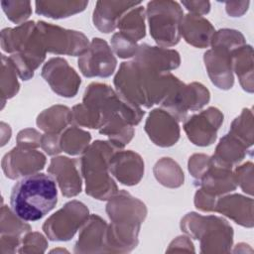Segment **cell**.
Segmentation results:
<instances>
[{"instance_id": "cell-25", "label": "cell", "mask_w": 254, "mask_h": 254, "mask_svg": "<svg viewBox=\"0 0 254 254\" xmlns=\"http://www.w3.org/2000/svg\"><path fill=\"white\" fill-rule=\"evenodd\" d=\"M215 30L204 17L192 13L184 16L181 24V36L185 41L196 48L203 49L210 45Z\"/></svg>"}, {"instance_id": "cell-9", "label": "cell", "mask_w": 254, "mask_h": 254, "mask_svg": "<svg viewBox=\"0 0 254 254\" xmlns=\"http://www.w3.org/2000/svg\"><path fill=\"white\" fill-rule=\"evenodd\" d=\"M88 217L89 210L84 203L70 200L44 222L43 230L53 241H67L83 226Z\"/></svg>"}, {"instance_id": "cell-3", "label": "cell", "mask_w": 254, "mask_h": 254, "mask_svg": "<svg viewBox=\"0 0 254 254\" xmlns=\"http://www.w3.org/2000/svg\"><path fill=\"white\" fill-rule=\"evenodd\" d=\"M106 212L111 221L107 227L106 252L132 251L138 244L140 226L147 215L145 203L121 190L109 199Z\"/></svg>"}, {"instance_id": "cell-12", "label": "cell", "mask_w": 254, "mask_h": 254, "mask_svg": "<svg viewBox=\"0 0 254 254\" xmlns=\"http://www.w3.org/2000/svg\"><path fill=\"white\" fill-rule=\"evenodd\" d=\"M117 65V60L106 41L93 38L87 50L78 59V67L86 77H108Z\"/></svg>"}, {"instance_id": "cell-27", "label": "cell", "mask_w": 254, "mask_h": 254, "mask_svg": "<svg viewBox=\"0 0 254 254\" xmlns=\"http://www.w3.org/2000/svg\"><path fill=\"white\" fill-rule=\"evenodd\" d=\"M72 122V112L64 105H54L37 117V126L49 134H61Z\"/></svg>"}, {"instance_id": "cell-30", "label": "cell", "mask_w": 254, "mask_h": 254, "mask_svg": "<svg viewBox=\"0 0 254 254\" xmlns=\"http://www.w3.org/2000/svg\"><path fill=\"white\" fill-rule=\"evenodd\" d=\"M145 10L140 5L127 11L118 21L117 28L127 38L138 42L146 35L145 29Z\"/></svg>"}, {"instance_id": "cell-36", "label": "cell", "mask_w": 254, "mask_h": 254, "mask_svg": "<svg viewBox=\"0 0 254 254\" xmlns=\"http://www.w3.org/2000/svg\"><path fill=\"white\" fill-rule=\"evenodd\" d=\"M1 6L7 18L15 24H23L31 15L30 1H1Z\"/></svg>"}, {"instance_id": "cell-4", "label": "cell", "mask_w": 254, "mask_h": 254, "mask_svg": "<svg viewBox=\"0 0 254 254\" xmlns=\"http://www.w3.org/2000/svg\"><path fill=\"white\" fill-rule=\"evenodd\" d=\"M58 202L57 182L53 176L35 173L21 178L12 188L10 206L24 221H37Z\"/></svg>"}, {"instance_id": "cell-20", "label": "cell", "mask_w": 254, "mask_h": 254, "mask_svg": "<svg viewBox=\"0 0 254 254\" xmlns=\"http://www.w3.org/2000/svg\"><path fill=\"white\" fill-rule=\"evenodd\" d=\"M194 185L216 198H219L221 194L234 190L237 187L232 170L216 164L211 157L209 167L200 179L194 182Z\"/></svg>"}, {"instance_id": "cell-34", "label": "cell", "mask_w": 254, "mask_h": 254, "mask_svg": "<svg viewBox=\"0 0 254 254\" xmlns=\"http://www.w3.org/2000/svg\"><path fill=\"white\" fill-rule=\"evenodd\" d=\"M253 116L251 109H243L241 114L236 117L229 129L231 135L243 142L248 148L253 145Z\"/></svg>"}, {"instance_id": "cell-28", "label": "cell", "mask_w": 254, "mask_h": 254, "mask_svg": "<svg viewBox=\"0 0 254 254\" xmlns=\"http://www.w3.org/2000/svg\"><path fill=\"white\" fill-rule=\"evenodd\" d=\"M232 70L236 72L242 88L253 92V59L250 45H243L232 52Z\"/></svg>"}, {"instance_id": "cell-18", "label": "cell", "mask_w": 254, "mask_h": 254, "mask_svg": "<svg viewBox=\"0 0 254 254\" xmlns=\"http://www.w3.org/2000/svg\"><path fill=\"white\" fill-rule=\"evenodd\" d=\"M77 161L59 156L51 160L48 172L58 183L63 195L71 197L81 191V179L77 170Z\"/></svg>"}, {"instance_id": "cell-2", "label": "cell", "mask_w": 254, "mask_h": 254, "mask_svg": "<svg viewBox=\"0 0 254 254\" xmlns=\"http://www.w3.org/2000/svg\"><path fill=\"white\" fill-rule=\"evenodd\" d=\"M180 79L170 71L161 72L134 61L121 64L115 77L116 91L137 106L161 104Z\"/></svg>"}, {"instance_id": "cell-5", "label": "cell", "mask_w": 254, "mask_h": 254, "mask_svg": "<svg viewBox=\"0 0 254 254\" xmlns=\"http://www.w3.org/2000/svg\"><path fill=\"white\" fill-rule=\"evenodd\" d=\"M121 149L123 148L110 140H97L83 151L79 164L85 180L86 194L106 200L117 193V186L109 172V161L112 155Z\"/></svg>"}, {"instance_id": "cell-29", "label": "cell", "mask_w": 254, "mask_h": 254, "mask_svg": "<svg viewBox=\"0 0 254 254\" xmlns=\"http://www.w3.org/2000/svg\"><path fill=\"white\" fill-rule=\"evenodd\" d=\"M36 13L53 19H63L81 12L88 1H36Z\"/></svg>"}, {"instance_id": "cell-44", "label": "cell", "mask_w": 254, "mask_h": 254, "mask_svg": "<svg viewBox=\"0 0 254 254\" xmlns=\"http://www.w3.org/2000/svg\"><path fill=\"white\" fill-rule=\"evenodd\" d=\"M182 5L190 13L200 16L207 14L210 10V3L208 1H183Z\"/></svg>"}, {"instance_id": "cell-26", "label": "cell", "mask_w": 254, "mask_h": 254, "mask_svg": "<svg viewBox=\"0 0 254 254\" xmlns=\"http://www.w3.org/2000/svg\"><path fill=\"white\" fill-rule=\"evenodd\" d=\"M247 151L248 147L243 142L227 133L220 139L211 159L220 166L232 169L245 158Z\"/></svg>"}, {"instance_id": "cell-23", "label": "cell", "mask_w": 254, "mask_h": 254, "mask_svg": "<svg viewBox=\"0 0 254 254\" xmlns=\"http://www.w3.org/2000/svg\"><path fill=\"white\" fill-rule=\"evenodd\" d=\"M214 211L219 212L244 227L253 226V199L241 194L219 197Z\"/></svg>"}, {"instance_id": "cell-8", "label": "cell", "mask_w": 254, "mask_h": 254, "mask_svg": "<svg viewBox=\"0 0 254 254\" xmlns=\"http://www.w3.org/2000/svg\"><path fill=\"white\" fill-rule=\"evenodd\" d=\"M150 35L163 48L173 47L180 42L183 9L175 1H151L146 11Z\"/></svg>"}, {"instance_id": "cell-42", "label": "cell", "mask_w": 254, "mask_h": 254, "mask_svg": "<svg viewBox=\"0 0 254 254\" xmlns=\"http://www.w3.org/2000/svg\"><path fill=\"white\" fill-rule=\"evenodd\" d=\"M218 198L208 194L202 190L198 189L194 194V205L201 211H214L215 203Z\"/></svg>"}, {"instance_id": "cell-14", "label": "cell", "mask_w": 254, "mask_h": 254, "mask_svg": "<svg viewBox=\"0 0 254 254\" xmlns=\"http://www.w3.org/2000/svg\"><path fill=\"white\" fill-rule=\"evenodd\" d=\"M41 75L54 92L63 97H73L81 83L76 71L62 58H52L43 66Z\"/></svg>"}, {"instance_id": "cell-13", "label": "cell", "mask_w": 254, "mask_h": 254, "mask_svg": "<svg viewBox=\"0 0 254 254\" xmlns=\"http://www.w3.org/2000/svg\"><path fill=\"white\" fill-rule=\"evenodd\" d=\"M184 121L183 127L190 141L196 146L205 147L215 141L217 131L223 122V114L216 107H208Z\"/></svg>"}, {"instance_id": "cell-22", "label": "cell", "mask_w": 254, "mask_h": 254, "mask_svg": "<svg viewBox=\"0 0 254 254\" xmlns=\"http://www.w3.org/2000/svg\"><path fill=\"white\" fill-rule=\"evenodd\" d=\"M107 223L98 215L88 217L74 245L75 253L106 252Z\"/></svg>"}, {"instance_id": "cell-46", "label": "cell", "mask_w": 254, "mask_h": 254, "mask_svg": "<svg viewBox=\"0 0 254 254\" xmlns=\"http://www.w3.org/2000/svg\"><path fill=\"white\" fill-rule=\"evenodd\" d=\"M242 2H226V12L231 17H239L247 10V8H238Z\"/></svg>"}, {"instance_id": "cell-31", "label": "cell", "mask_w": 254, "mask_h": 254, "mask_svg": "<svg viewBox=\"0 0 254 254\" xmlns=\"http://www.w3.org/2000/svg\"><path fill=\"white\" fill-rule=\"evenodd\" d=\"M157 181L168 188H179L184 184V172L177 162L171 158H162L154 166Z\"/></svg>"}, {"instance_id": "cell-32", "label": "cell", "mask_w": 254, "mask_h": 254, "mask_svg": "<svg viewBox=\"0 0 254 254\" xmlns=\"http://www.w3.org/2000/svg\"><path fill=\"white\" fill-rule=\"evenodd\" d=\"M91 136L88 132L79 129L76 126L65 128L60 137L62 152L69 155H79L89 146Z\"/></svg>"}, {"instance_id": "cell-40", "label": "cell", "mask_w": 254, "mask_h": 254, "mask_svg": "<svg viewBox=\"0 0 254 254\" xmlns=\"http://www.w3.org/2000/svg\"><path fill=\"white\" fill-rule=\"evenodd\" d=\"M210 164V157L204 154H193L189 159V172L194 179V182L198 181L204 174Z\"/></svg>"}, {"instance_id": "cell-17", "label": "cell", "mask_w": 254, "mask_h": 254, "mask_svg": "<svg viewBox=\"0 0 254 254\" xmlns=\"http://www.w3.org/2000/svg\"><path fill=\"white\" fill-rule=\"evenodd\" d=\"M109 172L125 186L137 185L144 175V161L131 150H118L109 161Z\"/></svg>"}, {"instance_id": "cell-11", "label": "cell", "mask_w": 254, "mask_h": 254, "mask_svg": "<svg viewBox=\"0 0 254 254\" xmlns=\"http://www.w3.org/2000/svg\"><path fill=\"white\" fill-rule=\"evenodd\" d=\"M45 50L56 55L81 56L88 48L89 42L78 31L64 29L44 21L36 22Z\"/></svg>"}, {"instance_id": "cell-39", "label": "cell", "mask_w": 254, "mask_h": 254, "mask_svg": "<svg viewBox=\"0 0 254 254\" xmlns=\"http://www.w3.org/2000/svg\"><path fill=\"white\" fill-rule=\"evenodd\" d=\"M236 185L240 186L242 190L250 195L253 193V164L247 162L238 166L234 172Z\"/></svg>"}, {"instance_id": "cell-7", "label": "cell", "mask_w": 254, "mask_h": 254, "mask_svg": "<svg viewBox=\"0 0 254 254\" xmlns=\"http://www.w3.org/2000/svg\"><path fill=\"white\" fill-rule=\"evenodd\" d=\"M181 229L199 240L201 253H226L231 249L233 229L222 217L189 212L181 220Z\"/></svg>"}, {"instance_id": "cell-33", "label": "cell", "mask_w": 254, "mask_h": 254, "mask_svg": "<svg viewBox=\"0 0 254 254\" xmlns=\"http://www.w3.org/2000/svg\"><path fill=\"white\" fill-rule=\"evenodd\" d=\"M2 61V71H1V97L2 107L4 106L5 100L15 96L20 88V84L17 79V70L12 64L9 57L1 55Z\"/></svg>"}, {"instance_id": "cell-16", "label": "cell", "mask_w": 254, "mask_h": 254, "mask_svg": "<svg viewBox=\"0 0 254 254\" xmlns=\"http://www.w3.org/2000/svg\"><path fill=\"white\" fill-rule=\"evenodd\" d=\"M145 131L152 142L160 147H171L180 138L178 120L163 108H156L146 119Z\"/></svg>"}, {"instance_id": "cell-19", "label": "cell", "mask_w": 254, "mask_h": 254, "mask_svg": "<svg viewBox=\"0 0 254 254\" xmlns=\"http://www.w3.org/2000/svg\"><path fill=\"white\" fill-rule=\"evenodd\" d=\"M133 61L143 66L161 72L175 69L179 67L181 64L180 54L176 50L152 47L147 44L138 46Z\"/></svg>"}, {"instance_id": "cell-45", "label": "cell", "mask_w": 254, "mask_h": 254, "mask_svg": "<svg viewBox=\"0 0 254 254\" xmlns=\"http://www.w3.org/2000/svg\"><path fill=\"white\" fill-rule=\"evenodd\" d=\"M174 251H191L194 252L193 245L188 236H179L172 241L167 252Z\"/></svg>"}, {"instance_id": "cell-15", "label": "cell", "mask_w": 254, "mask_h": 254, "mask_svg": "<svg viewBox=\"0 0 254 254\" xmlns=\"http://www.w3.org/2000/svg\"><path fill=\"white\" fill-rule=\"evenodd\" d=\"M45 165L46 156L42 152L18 145L5 154L1 162L3 173L11 180L39 173Z\"/></svg>"}, {"instance_id": "cell-1", "label": "cell", "mask_w": 254, "mask_h": 254, "mask_svg": "<svg viewBox=\"0 0 254 254\" xmlns=\"http://www.w3.org/2000/svg\"><path fill=\"white\" fill-rule=\"evenodd\" d=\"M82 103L99 112V132L121 148L132 140L133 126L141 122L145 113L109 85L99 82H92L86 87Z\"/></svg>"}, {"instance_id": "cell-37", "label": "cell", "mask_w": 254, "mask_h": 254, "mask_svg": "<svg viewBox=\"0 0 254 254\" xmlns=\"http://www.w3.org/2000/svg\"><path fill=\"white\" fill-rule=\"evenodd\" d=\"M111 47L115 54L122 59L134 57L138 50L137 43L127 38L120 32L113 35L111 39Z\"/></svg>"}, {"instance_id": "cell-6", "label": "cell", "mask_w": 254, "mask_h": 254, "mask_svg": "<svg viewBox=\"0 0 254 254\" xmlns=\"http://www.w3.org/2000/svg\"><path fill=\"white\" fill-rule=\"evenodd\" d=\"M245 45L244 36L236 30L221 29L215 31L210 50L203 55V61L211 82L220 89H230L234 78L232 73V52Z\"/></svg>"}, {"instance_id": "cell-38", "label": "cell", "mask_w": 254, "mask_h": 254, "mask_svg": "<svg viewBox=\"0 0 254 254\" xmlns=\"http://www.w3.org/2000/svg\"><path fill=\"white\" fill-rule=\"evenodd\" d=\"M48 241L39 232H28L22 240L18 249L19 253H43L46 251Z\"/></svg>"}, {"instance_id": "cell-43", "label": "cell", "mask_w": 254, "mask_h": 254, "mask_svg": "<svg viewBox=\"0 0 254 254\" xmlns=\"http://www.w3.org/2000/svg\"><path fill=\"white\" fill-rule=\"evenodd\" d=\"M60 137H61V134L46 133L42 135L41 147L48 155L54 156L62 152L61 145H60Z\"/></svg>"}, {"instance_id": "cell-35", "label": "cell", "mask_w": 254, "mask_h": 254, "mask_svg": "<svg viewBox=\"0 0 254 254\" xmlns=\"http://www.w3.org/2000/svg\"><path fill=\"white\" fill-rule=\"evenodd\" d=\"M71 112L72 122L75 124L91 129H99L101 118L99 112L94 108L84 103H80L73 106Z\"/></svg>"}, {"instance_id": "cell-10", "label": "cell", "mask_w": 254, "mask_h": 254, "mask_svg": "<svg viewBox=\"0 0 254 254\" xmlns=\"http://www.w3.org/2000/svg\"><path fill=\"white\" fill-rule=\"evenodd\" d=\"M209 99L210 93L201 83L191 82L185 84L179 80L161 103V106L178 121H183L187 118L190 110L195 111L202 108L208 103Z\"/></svg>"}, {"instance_id": "cell-21", "label": "cell", "mask_w": 254, "mask_h": 254, "mask_svg": "<svg viewBox=\"0 0 254 254\" xmlns=\"http://www.w3.org/2000/svg\"><path fill=\"white\" fill-rule=\"evenodd\" d=\"M1 252L14 253L18 252L23 237L31 231V226L18 217L11 208L6 205L1 207Z\"/></svg>"}, {"instance_id": "cell-41", "label": "cell", "mask_w": 254, "mask_h": 254, "mask_svg": "<svg viewBox=\"0 0 254 254\" xmlns=\"http://www.w3.org/2000/svg\"><path fill=\"white\" fill-rule=\"evenodd\" d=\"M42 134L32 128H27L20 131L17 135V145L27 148L36 149L41 146Z\"/></svg>"}, {"instance_id": "cell-24", "label": "cell", "mask_w": 254, "mask_h": 254, "mask_svg": "<svg viewBox=\"0 0 254 254\" xmlns=\"http://www.w3.org/2000/svg\"><path fill=\"white\" fill-rule=\"evenodd\" d=\"M141 2L97 1L93 11L94 26L103 33H111L117 28L120 18Z\"/></svg>"}]
</instances>
